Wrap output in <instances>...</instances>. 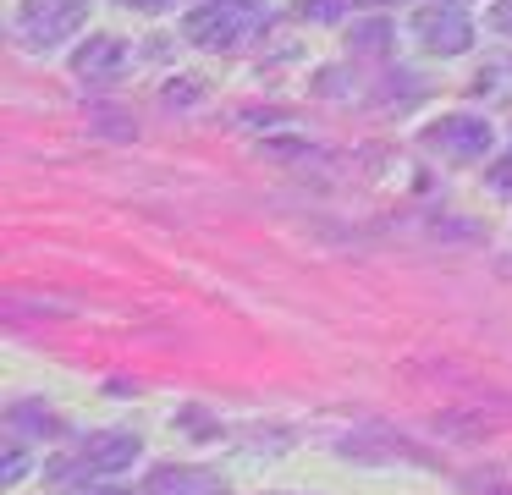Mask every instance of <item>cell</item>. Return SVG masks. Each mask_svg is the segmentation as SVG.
I'll return each instance as SVG.
<instances>
[{
	"label": "cell",
	"mask_w": 512,
	"mask_h": 495,
	"mask_svg": "<svg viewBox=\"0 0 512 495\" xmlns=\"http://www.w3.org/2000/svg\"><path fill=\"white\" fill-rule=\"evenodd\" d=\"M485 28H490V33H512V0H490Z\"/></svg>",
	"instance_id": "9"
},
{
	"label": "cell",
	"mask_w": 512,
	"mask_h": 495,
	"mask_svg": "<svg viewBox=\"0 0 512 495\" xmlns=\"http://www.w3.org/2000/svg\"><path fill=\"white\" fill-rule=\"evenodd\" d=\"M353 6H391V0H353Z\"/></svg>",
	"instance_id": "14"
},
{
	"label": "cell",
	"mask_w": 512,
	"mask_h": 495,
	"mask_svg": "<svg viewBox=\"0 0 512 495\" xmlns=\"http://www.w3.org/2000/svg\"><path fill=\"white\" fill-rule=\"evenodd\" d=\"M23 468H28V457H23V451H6V473H12V479H6V484H17V479H23Z\"/></svg>",
	"instance_id": "11"
},
{
	"label": "cell",
	"mask_w": 512,
	"mask_h": 495,
	"mask_svg": "<svg viewBox=\"0 0 512 495\" xmlns=\"http://www.w3.org/2000/svg\"><path fill=\"white\" fill-rule=\"evenodd\" d=\"M144 495H226V490L199 468H160L155 479L144 484Z\"/></svg>",
	"instance_id": "7"
},
{
	"label": "cell",
	"mask_w": 512,
	"mask_h": 495,
	"mask_svg": "<svg viewBox=\"0 0 512 495\" xmlns=\"http://www.w3.org/2000/svg\"><path fill=\"white\" fill-rule=\"evenodd\" d=\"M215 6H259V0H215Z\"/></svg>",
	"instance_id": "13"
},
{
	"label": "cell",
	"mask_w": 512,
	"mask_h": 495,
	"mask_svg": "<svg viewBox=\"0 0 512 495\" xmlns=\"http://www.w3.org/2000/svg\"><path fill=\"white\" fill-rule=\"evenodd\" d=\"M72 72L83 83H116L127 72V44L116 33H89V39L72 50Z\"/></svg>",
	"instance_id": "6"
},
{
	"label": "cell",
	"mask_w": 512,
	"mask_h": 495,
	"mask_svg": "<svg viewBox=\"0 0 512 495\" xmlns=\"http://www.w3.org/2000/svg\"><path fill=\"white\" fill-rule=\"evenodd\" d=\"M386 22H369V28H358V50H386Z\"/></svg>",
	"instance_id": "10"
},
{
	"label": "cell",
	"mask_w": 512,
	"mask_h": 495,
	"mask_svg": "<svg viewBox=\"0 0 512 495\" xmlns=\"http://www.w3.org/2000/svg\"><path fill=\"white\" fill-rule=\"evenodd\" d=\"M138 457H144V440L138 435H127V429H94V435L78 440L61 462H50V473H61V479H72V473L111 479V473H127Z\"/></svg>",
	"instance_id": "3"
},
{
	"label": "cell",
	"mask_w": 512,
	"mask_h": 495,
	"mask_svg": "<svg viewBox=\"0 0 512 495\" xmlns=\"http://www.w3.org/2000/svg\"><path fill=\"white\" fill-rule=\"evenodd\" d=\"M122 6H133V11H166L171 0H122Z\"/></svg>",
	"instance_id": "12"
},
{
	"label": "cell",
	"mask_w": 512,
	"mask_h": 495,
	"mask_svg": "<svg viewBox=\"0 0 512 495\" xmlns=\"http://www.w3.org/2000/svg\"><path fill=\"white\" fill-rule=\"evenodd\" d=\"M408 39L435 61H452V55L474 50V17L457 0H435V6H419L408 17Z\"/></svg>",
	"instance_id": "4"
},
{
	"label": "cell",
	"mask_w": 512,
	"mask_h": 495,
	"mask_svg": "<svg viewBox=\"0 0 512 495\" xmlns=\"http://www.w3.org/2000/svg\"><path fill=\"white\" fill-rule=\"evenodd\" d=\"M94 0H17L12 6V39L28 55H56L89 28Z\"/></svg>",
	"instance_id": "1"
},
{
	"label": "cell",
	"mask_w": 512,
	"mask_h": 495,
	"mask_svg": "<svg viewBox=\"0 0 512 495\" xmlns=\"http://www.w3.org/2000/svg\"><path fill=\"white\" fill-rule=\"evenodd\" d=\"M347 6H353V0H303V17H314V22H336Z\"/></svg>",
	"instance_id": "8"
},
{
	"label": "cell",
	"mask_w": 512,
	"mask_h": 495,
	"mask_svg": "<svg viewBox=\"0 0 512 495\" xmlns=\"http://www.w3.org/2000/svg\"><path fill=\"white\" fill-rule=\"evenodd\" d=\"M100 495H122V490H100Z\"/></svg>",
	"instance_id": "15"
},
{
	"label": "cell",
	"mask_w": 512,
	"mask_h": 495,
	"mask_svg": "<svg viewBox=\"0 0 512 495\" xmlns=\"http://www.w3.org/2000/svg\"><path fill=\"white\" fill-rule=\"evenodd\" d=\"M254 22H259V6H215V0H204L199 11L182 17V33L199 50H237L254 33Z\"/></svg>",
	"instance_id": "5"
},
{
	"label": "cell",
	"mask_w": 512,
	"mask_h": 495,
	"mask_svg": "<svg viewBox=\"0 0 512 495\" xmlns=\"http://www.w3.org/2000/svg\"><path fill=\"white\" fill-rule=\"evenodd\" d=\"M419 143L441 165H479L496 154V121L479 110H441L435 121L419 127Z\"/></svg>",
	"instance_id": "2"
}]
</instances>
